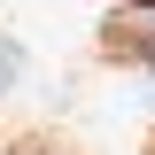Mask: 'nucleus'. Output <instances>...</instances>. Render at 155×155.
I'll use <instances>...</instances> for the list:
<instances>
[{
    "mask_svg": "<svg viewBox=\"0 0 155 155\" xmlns=\"http://www.w3.org/2000/svg\"><path fill=\"white\" fill-rule=\"evenodd\" d=\"M16 70H23V47H16V39H0V93L16 85Z\"/></svg>",
    "mask_w": 155,
    "mask_h": 155,
    "instance_id": "nucleus-2",
    "label": "nucleus"
},
{
    "mask_svg": "<svg viewBox=\"0 0 155 155\" xmlns=\"http://www.w3.org/2000/svg\"><path fill=\"white\" fill-rule=\"evenodd\" d=\"M116 47H132V54L155 70V31H132V23H116Z\"/></svg>",
    "mask_w": 155,
    "mask_h": 155,
    "instance_id": "nucleus-1",
    "label": "nucleus"
},
{
    "mask_svg": "<svg viewBox=\"0 0 155 155\" xmlns=\"http://www.w3.org/2000/svg\"><path fill=\"white\" fill-rule=\"evenodd\" d=\"M16 155H54V147H16Z\"/></svg>",
    "mask_w": 155,
    "mask_h": 155,
    "instance_id": "nucleus-3",
    "label": "nucleus"
}]
</instances>
